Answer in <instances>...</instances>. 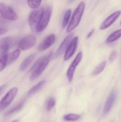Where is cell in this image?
Returning <instances> with one entry per match:
<instances>
[{
	"instance_id": "obj_26",
	"label": "cell",
	"mask_w": 121,
	"mask_h": 122,
	"mask_svg": "<svg viewBox=\"0 0 121 122\" xmlns=\"http://www.w3.org/2000/svg\"><path fill=\"white\" fill-rule=\"evenodd\" d=\"M117 56V52L116 51H113L110 54L109 57V61H113Z\"/></svg>"
},
{
	"instance_id": "obj_8",
	"label": "cell",
	"mask_w": 121,
	"mask_h": 122,
	"mask_svg": "<svg viewBox=\"0 0 121 122\" xmlns=\"http://www.w3.org/2000/svg\"><path fill=\"white\" fill-rule=\"evenodd\" d=\"M82 57V52H79L76 56V58L74 59L69 67L67 72V76L68 80L70 82L72 81L74 77V74L75 70L79 63L81 61Z\"/></svg>"
},
{
	"instance_id": "obj_29",
	"label": "cell",
	"mask_w": 121,
	"mask_h": 122,
	"mask_svg": "<svg viewBox=\"0 0 121 122\" xmlns=\"http://www.w3.org/2000/svg\"><path fill=\"white\" fill-rule=\"evenodd\" d=\"M6 86V85H3V86H1L0 87V94H1L2 92H3V91L5 89Z\"/></svg>"
},
{
	"instance_id": "obj_23",
	"label": "cell",
	"mask_w": 121,
	"mask_h": 122,
	"mask_svg": "<svg viewBox=\"0 0 121 122\" xmlns=\"http://www.w3.org/2000/svg\"><path fill=\"white\" fill-rule=\"evenodd\" d=\"M106 64V61H103L93 71L92 75H97L101 73L105 68Z\"/></svg>"
},
{
	"instance_id": "obj_22",
	"label": "cell",
	"mask_w": 121,
	"mask_h": 122,
	"mask_svg": "<svg viewBox=\"0 0 121 122\" xmlns=\"http://www.w3.org/2000/svg\"><path fill=\"white\" fill-rule=\"evenodd\" d=\"M81 116L79 115L70 114L64 116L63 119L67 121H75L79 119Z\"/></svg>"
},
{
	"instance_id": "obj_24",
	"label": "cell",
	"mask_w": 121,
	"mask_h": 122,
	"mask_svg": "<svg viewBox=\"0 0 121 122\" xmlns=\"http://www.w3.org/2000/svg\"><path fill=\"white\" fill-rule=\"evenodd\" d=\"M56 104V100L53 97L49 98L46 103V108L48 111H50L53 109Z\"/></svg>"
},
{
	"instance_id": "obj_4",
	"label": "cell",
	"mask_w": 121,
	"mask_h": 122,
	"mask_svg": "<svg viewBox=\"0 0 121 122\" xmlns=\"http://www.w3.org/2000/svg\"><path fill=\"white\" fill-rule=\"evenodd\" d=\"M0 11L1 17L5 20L15 21L18 19V16L15 11L10 6L4 3H0Z\"/></svg>"
},
{
	"instance_id": "obj_10",
	"label": "cell",
	"mask_w": 121,
	"mask_h": 122,
	"mask_svg": "<svg viewBox=\"0 0 121 122\" xmlns=\"http://www.w3.org/2000/svg\"><path fill=\"white\" fill-rule=\"evenodd\" d=\"M56 36L54 34H51L46 36L38 46V49L40 51H43L50 47L54 43Z\"/></svg>"
},
{
	"instance_id": "obj_14",
	"label": "cell",
	"mask_w": 121,
	"mask_h": 122,
	"mask_svg": "<svg viewBox=\"0 0 121 122\" xmlns=\"http://www.w3.org/2000/svg\"><path fill=\"white\" fill-rule=\"evenodd\" d=\"M116 97V93L115 91H113L109 95L105 104L103 110L104 114H108L110 112L113 105Z\"/></svg>"
},
{
	"instance_id": "obj_12",
	"label": "cell",
	"mask_w": 121,
	"mask_h": 122,
	"mask_svg": "<svg viewBox=\"0 0 121 122\" xmlns=\"http://www.w3.org/2000/svg\"><path fill=\"white\" fill-rule=\"evenodd\" d=\"M73 36V34H71L64 39L55 52L54 55V58H57L58 56L62 55L64 51H65L70 43L72 39Z\"/></svg>"
},
{
	"instance_id": "obj_9",
	"label": "cell",
	"mask_w": 121,
	"mask_h": 122,
	"mask_svg": "<svg viewBox=\"0 0 121 122\" xmlns=\"http://www.w3.org/2000/svg\"><path fill=\"white\" fill-rule=\"evenodd\" d=\"M78 42L77 36H75L72 39L65 51L64 56L65 61H67L73 56L76 49Z\"/></svg>"
},
{
	"instance_id": "obj_27",
	"label": "cell",
	"mask_w": 121,
	"mask_h": 122,
	"mask_svg": "<svg viewBox=\"0 0 121 122\" xmlns=\"http://www.w3.org/2000/svg\"><path fill=\"white\" fill-rule=\"evenodd\" d=\"M7 31H8V30L6 28L1 27L0 29V34L1 35L4 34L6 33Z\"/></svg>"
},
{
	"instance_id": "obj_3",
	"label": "cell",
	"mask_w": 121,
	"mask_h": 122,
	"mask_svg": "<svg viewBox=\"0 0 121 122\" xmlns=\"http://www.w3.org/2000/svg\"><path fill=\"white\" fill-rule=\"evenodd\" d=\"M52 11V8L50 6H47L44 9L42 16L36 27L37 32H42L46 28L50 20Z\"/></svg>"
},
{
	"instance_id": "obj_5",
	"label": "cell",
	"mask_w": 121,
	"mask_h": 122,
	"mask_svg": "<svg viewBox=\"0 0 121 122\" xmlns=\"http://www.w3.org/2000/svg\"><path fill=\"white\" fill-rule=\"evenodd\" d=\"M18 89L14 87L9 90L2 98L0 103V110H4L11 104L18 93Z\"/></svg>"
},
{
	"instance_id": "obj_30",
	"label": "cell",
	"mask_w": 121,
	"mask_h": 122,
	"mask_svg": "<svg viewBox=\"0 0 121 122\" xmlns=\"http://www.w3.org/2000/svg\"><path fill=\"white\" fill-rule=\"evenodd\" d=\"M75 0H67L68 4H71L73 3Z\"/></svg>"
},
{
	"instance_id": "obj_18",
	"label": "cell",
	"mask_w": 121,
	"mask_h": 122,
	"mask_svg": "<svg viewBox=\"0 0 121 122\" xmlns=\"http://www.w3.org/2000/svg\"><path fill=\"white\" fill-rule=\"evenodd\" d=\"M45 80H42L36 84L35 86H33L30 89L28 92V95L29 96L33 95L35 93L38 92L45 85Z\"/></svg>"
},
{
	"instance_id": "obj_15",
	"label": "cell",
	"mask_w": 121,
	"mask_h": 122,
	"mask_svg": "<svg viewBox=\"0 0 121 122\" xmlns=\"http://www.w3.org/2000/svg\"><path fill=\"white\" fill-rule=\"evenodd\" d=\"M36 56V54H32L25 59L20 65V70L21 71L25 70L31 64L33 59H35Z\"/></svg>"
},
{
	"instance_id": "obj_2",
	"label": "cell",
	"mask_w": 121,
	"mask_h": 122,
	"mask_svg": "<svg viewBox=\"0 0 121 122\" xmlns=\"http://www.w3.org/2000/svg\"><path fill=\"white\" fill-rule=\"evenodd\" d=\"M84 2H81L74 11L72 19L67 28V32L70 33L76 28L79 24L85 8Z\"/></svg>"
},
{
	"instance_id": "obj_20",
	"label": "cell",
	"mask_w": 121,
	"mask_h": 122,
	"mask_svg": "<svg viewBox=\"0 0 121 122\" xmlns=\"http://www.w3.org/2000/svg\"><path fill=\"white\" fill-rule=\"evenodd\" d=\"M23 105V102H20L17 105H15V107H12L9 111H8L6 114V116H8L11 115L13 114L14 113H16V112L20 111L22 109Z\"/></svg>"
},
{
	"instance_id": "obj_17",
	"label": "cell",
	"mask_w": 121,
	"mask_h": 122,
	"mask_svg": "<svg viewBox=\"0 0 121 122\" xmlns=\"http://www.w3.org/2000/svg\"><path fill=\"white\" fill-rule=\"evenodd\" d=\"M8 52H0V71L5 69L8 62Z\"/></svg>"
},
{
	"instance_id": "obj_21",
	"label": "cell",
	"mask_w": 121,
	"mask_h": 122,
	"mask_svg": "<svg viewBox=\"0 0 121 122\" xmlns=\"http://www.w3.org/2000/svg\"><path fill=\"white\" fill-rule=\"evenodd\" d=\"M72 14V10L70 9H67L63 17L62 23V26L64 28L67 26L69 23Z\"/></svg>"
},
{
	"instance_id": "obj_11",
	"label": "cell",
	"mask_w": 121,
	"mask_h": 122,
	"mask_svg": "<svg viewBox=\"0 0 121 122\" xmlns=\"http://www.w3.org/2000/svg\"><path fill=\"white\" fill-rule=\"evenodd\" d=\"M121 13V11L118 10L111 14L101 24L100 26V29L101 30H104L111 26L119 17Z\"/></svg>"
},
{
	"instance_id": "obj_19",
	"label": "cell",
	"mask_w": 121,
	"mask_h": 122,
	"mask_svg": "<svg viewBox=\"0 0 121 122\" xmlns=\"http://www.w3.org/2000/svg\"><path fill=\"white\" fill-rule=\"evenodd\" d=\"M121 36V29L117 30L112 33L106 40V42L108 43H111L116 41Z\"/></svg>"
},
{
	"instance_id": "obj_28",
	"label": "cell",
	"mask_w": 121,
	"mask_h": 122,
	"mask_svg": "<svg viewBox=\"0 0 121 122\" xmlns=\"http://www.w3.org/2000/svg\"><path fill=\"white\" fill-rule=\"evenodd\" d=\"M94 29H92V30L88 34V35H87V38H90L91 36H92V34H93V33L94 32Z\"/></svg>"
},
{
	"instance_id": "obj_32",
	"label": "cell",
	"mask_w": 121,
	"mask_h": 122,
	"mask_svg": "<svg viewBox=\"0 0 121 122\" xmlns=\"http://www.w3.org/2000/svg\"><path fill=\"white\" fill-rule=\"evenodd\" d=\"M120 24H121V23H120Z\"/></svg>"
},
{
	"instance_id": "obj_7",
	"label": "cell",
	"mask_w": 121,
	"mask_h": 122,
	"mask_svg": "<svg viewBox=\"0 0 121 122\" xmlns=\"http://www.w3.org/2000/svg\"><path fill=\"white\" fill-rule=\"evenodd\" d=\"M36 42V37L34 35H29L23 37L20 41L18 47L21 50L26 51L32 48Z\"/></svg>"
},
{
	"instance_id": "obj_6",
	"label": "cell",
	"mask_w": 121,
	"mask_h": 122,
	"mask_svg": "<svg viewBox=\"0 0 121 122\" xmlns=\"http://www.w3.org/2000/svg\"><path fill=\"white\" fill-rule=\"evenodd\" d=\"M44 9L43 7H39L35 9L30 13L28 16V22L31 28H36L42 16Z\"/></svg>"
},
{
	"instance_id": "obj_25",
	"label": "cell",
	"mask_w": 121,
	"mask_h": 122,
	"mask_svg": "<svg viewBox=\"0 0 121 122\" xmlns=\"http://www.w3.org/2000/svg\"><path fill=\"white\" fill-rule=\"evenodd\" d=\"M42 0H27L28 5L31 8H37L39 7Z\"/></svg>"
},
{
	"instance_id": "obj_1",
	"label": "cell",
	"mask_w": 121,
	"mask_h": 122,
	"mask_svg": "<svg viewBox=\"0 0 121 122\" xmlns=\"http://www.w3.org/2000/svg\"><path fill=\"white\" fill-rule=\"evenodd\" d=\"M52 56V52H50L35 62L30 69V71L32 72L30 77V81L35 80L42 74L51 60Z\"/></svg>"
},
{
	"instance_id": "obj_16",
	"label": "cell",
	"mask_w": 121,
	"mask_h": 122,
	"mask_svg": "<svg viewBox=\"0 0 121 122\" xmlns=\"http://www.w3.org/2000/svg\"><path fill=\"white\" fill-rule=\"evenodd\" d=\"M20 54V51L19 49H16L9 54L8 57L7 65H9L13 63L19 57Z\"/></svg>"
},
{
	"instance_id": "obj_13",
	"label": "cell",
	"mask_w": 121,
	"mask_h": 122,
	"mask_svg": "<svg viewBox=\"0 0 121 122\" xmlns=\"http://www.w3.org/2000/svg\"><path fill=\"white\" fill-rule=\"evenodd\" d=\"M15 40L11 37H7L1 39L0 41V52H8L9 49L14 44Z\"/></svg>"
},
{
	"instance_id": "obj_31",
	"label": "cell",
	"mask_w": 121,
	"mask_h": 122,
	"mask_svg": "<svg viewBox=\"0 0 121 122\" xmlns=\"http://www.w3.org/2000/svg\"><path fill=\"white\" fill-rule=\"evenodd\" d=\"M11 122H19V120H13Z\"/></svg>"
}]
</instances>
